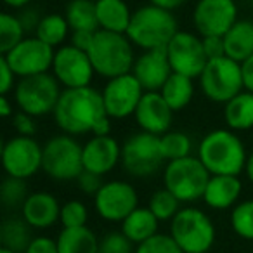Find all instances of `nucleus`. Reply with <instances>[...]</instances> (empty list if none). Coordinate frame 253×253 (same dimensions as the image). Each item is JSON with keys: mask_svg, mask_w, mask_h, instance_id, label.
<instances>
[{"mask_svg": "<svg viewBox=\"0 0 253 253\" xmlns=\"http://www.w3.org/2000/svg\"><path fill=\"white\" fill-rule=\"evenodd\" d=\"M54 122L59 130L70 135H108L111 118L108 116L102 94L95 88H64L54 109Z\"/></svg>", "mask_w": 253, "mask_h": 253, "instance_id": "nucleus-1", "label": "nucleus"}, {"mask_svg": "<svg viewBox=\"0 0 253 253\" xmlns=\"http://www.w3.org/2000/svg\"><path fill=\"white\" fill-rule=\"evenodd\" d=\"M198 158L211 175H239L245 172L248 153L231 128H215L198 144Z\"/></svg>", "mask_w": 253, "mask_h": 253, "instance_id": "nucleus-2", "label": "nucleus"}, {"mask_svg": "<svg viewBox=\"0 0 253 253\" xmlns=\"http://www.w3.org/2000/svg\"><path fill=\"white\" fill-rule=\"evenodd\" d=\"M177 32H179V26L172 11L149 4L132 12L130 25L125 35L135 47L142 50H151L165 49Z\"/></svg>", "mask_w": 253, "mask_h": 253, "instance_id": "nucleus-3", "label": "nucleus"}, {"mask_svg": "<svg viewBox=\"0 0 253 253\" xmlns=\"http://www.w3.org/2000/svg\"><path fill=\"white\" fill-rule=\"evenodd\" d=\"M87 52L99 77L109 80L120 75L132 73L135 63L134 43L125 33L97 30Z\"/></svg>", "mask_w": 253, "mask_h": 253, "instance_id": "nucleus-4", "label": "nucleus"}, {"mask_svg": "<svg viewBox=\"0 0 253 253\" xmlns=\"http://www.w3.org/2000/svg\"><path fill=\"white\" fill-rule=\"evenodd\" d=\"M211 173L198 156L167 162L163 170V187L173 193L182 205H191L203 200L205 189Z\"/></svg>", "mask_w": 253, "mask_h": 253, "instance_id": "nucleus-5", "label": "nucleus"}, {"mask_svg": "<svg viewBox=\"0 0 253 253\" xmlns=\"http://www.w3.org/2000/svg\"><path fill=\"white\" fill-rule=\"evenodd\" d=\"M170 234L184 253H208L217 238L211 218L196 207H184L170 222Z\"/></svg>", "mask_w": 253, "mask_h": 253, "instance_id": "nucleus-6", "label": "nucleus"}, {"mask_svg": "<svg viewBox=\"0 0 253 253\" xmlns=\"http://www.w3.org/2000/svg\"><path fill=\"white\" fill-rule=\"evenodd\" d=\"M42 170L54 180H75L84 170V146L64 132L50 137L43 144Z\"/></svg>", "mask_w": 253, "mask_h": 253, "instance_id": "nucleus-7", "label": "nucleus"}, {"mask_svg": "<svg viewBox=\"0 0 253 253\" xmlns=\"http://www.w3.org/2000/svg\"><path fill=\"white\" fill-rule=\"evenodd\" d=\"M198 80L205 97L217 104H225L234 95L245 90L241 63L227 56L208 61Z\"/></svg>", "mask_w": 253, "mask_h": 253, "instance_id": "nucleus-8", "label": "nucleus"}, {"mask_svg": "<svg viewBox=\"0 0 253 253\" xmlns=\"http://www.w3.org/2000/svg\"><path fill=\"white\" fill-rule=\"evenodd\" d=\"M61 84L50 73L33 75V77L19 78L14 88V101L19 111L28 115L45 116L54 113L56 104L61 97Z\"/></svg>", "mask_w": 253, "mask_h": 253, "instance_id": "nucleus-9", "label": "nucleus"}, {"mask_svg": "<svg viewBox=\"0 0 253 253\" xmlns=\"http://www.w3.org/2000/svg\"><path fill=\"white\" fill-rule=\"evenodd\" d=\"M165 163L160 144V135L137 132L122 144V167L132 177L155 175Z\"/></svg>", "mask_w": 253, "mask_h": 253, "instance_id": "nucleus-10", "label": "nucleus"}, {"mask_svg": "<svg viewBox=\"0 0 253 253\" xmlns=\"http://www.w3.org/2000/svg\"><path fill=\"white\" fill-rule=\"evenodd\" d=\"M43 146L30 135H14L2 146V167L9 177L26 179L42 170Z\"/></svg>", "mask_w": 253, "mask_h": 253, "instance_id": "nucleus-11", "label": "nucleus"}, {"mask_svg": "<svg viewBox=\"0 0 253 253\" xmlns=\"http://www.w3.org/2000/svg\"><path fill=\"white\" fill-rule=\"evenodd\" d=\"M54 54L56 49L49 43L42 42L39 37H28L2 56L12 68L16 77L26 78L33 75L49 73V70H52Z\"/></svg>", "mask_w": 253, "mask_h": 253, "instance_id": "nucleus-12", "label": "nucleus"}, {"mask_svg": "<svg viewBox=\"0 0 253 253\" xmlns=\"http://www.w3.org/2000/svg\"><path fill=\"white\" fill-rule=\"evenodd\" d=\"M139 207V194L125 180H108L94 196V208L101 218L122 224Z\"/></svg>", "mask_w": 253, "mask_h": 253, "instance_id": "nucleus-13", "label": "nucleus"}, {"mask_svg": "<svg viewBox=\"0 0 253 253\" xmlns=\"http://www.w3.org/2000/svg\"><path fill=\"white\" fill-rule=\"evenodd\" d=\"M167 56L173 73L186 75L193 80L200 78L208 63L203 39L191 32H180V30L167 45Z\"/></svg>", "mask_w": 253, "mask_h": 253, "instance_id": "nucleus-14", "label": "nucleus"}, {"mask_svg": "<svg viewBox=\"0 0 253 253\" xmlns=\"http://www.w3.org/2000/svg\"><path fill=\"white\" fill-rule=\"evenodd\" d=\"M144 92L146 90L134 77V73L109 78L101 92L108 116L111 120H125L128 116H134Z\"/></svg>", "mask_w": 253, "mask_h": 253, "instance_id": "nucleus-15", "label": "nucleus"}, {"mask_svg": "<svg viewBox=\"0 0 253 253\" xmlns=\"http://www.w3.org/2000/svg\"><path fill=\"white\" fill-rule=\"evenodd\" d=\"M52 75L64 88L88 87L95 75L88 52L75 45H61L54 54Z\"/></svg>", "mask_w": 253, "mask_h": 253, "instance_id": "nucleus-16", "label": "nucleus"}, {"mask_svg": "<svg viewBox=\"0 0 253 253\" xmlns=\"http://www.w3.org/2000/svg\"><path fill=\"white\" fill-rule=\"evenodd\" d=\"M238 21V5L234 0H198L193 23L201 37H224Z\"/></svg>", "mask_w": 253, "mask_h": 253, "instance_id": "nucleus-17", "label": "nucleus"}, {"mask_svg": "<svg viewBox=\"0 0 253 253\" xmlns=\"http://www.w3.org/2000/svg\"><path fill=\"white\" fill-rule=\"evenodd\" d=\"M173 109L158 92H144L134 113L139 128L153 135H163L170 130L173 122Z\"/></svg>", "mask_w": 253, "mask_h": 253, "instance_id": "nucleus-18", "label": "nucleus"}, {"mask_svg": "<svg viewBox=\"0 0 253 253\" xmlns=\"http://www.w3.org/2000/svg\"><path fill=\"white\" fill-rule=\"evenodd\" d=\"M132 73L139 80L146 92H158L173 73L170 66L169 56L165 49L144 50L139 57H135Z\"/></svg>", "mask_w": 253, "mask_h": 253, "instance_id": "nucleus-19", "label": "nucleus"}, {"mask_svg": "<svg viewBox=\"0 0 253 253\" xmlns=\"http://www.w3.org/2000/svg\"><path fill=\"white\" fill-rule=\"evenodd\" d=\"M122 163V144L108 135H92L84 144V169L104 177Z\"/></svg>", "mask_w": 253, "mask_h": 253, "instance_id": "nucleus-20", "label": "nucleus"}, {"mask_svg": "<svg viewBox=\"0 0 253 253\" xmlns=\"http://www.w3.org/2000/svg\"><path fill=\"white\" fill-rule=\"evenodd\" d=\"M21 217L32 225L33 229H50L59 222L61 205L54 194L47 191L32 193L21 207Z\"/></svg>", "mask_w": 253, "mask_h": 253, "instance_id": "nucleus-21", "label": "nucleus"}, {"mask_svg": "<svg viewBox=\"0 0 253 253\" xmlns=\"http://www.w3.org/2000/svg\"><path fill=\"white\" fill-rule=\"evenodd\" d=\"M243 184L239 175H211L203 194V201L211 210H227L239 203Z\"/></svg>", "mask_w": 253, "mask_h": 253, "instance_id": "nucleus-22", "label": "nucleus"}, {"mask_svg": "<svg viewBox=\"0 0 253 253\" xmlns=\"http://www.w3.org/2000/svg\"><path fill=\"white\" fill-rule=\"evenodd\" d=\"M225 56L243 63L253 56V21L238 19L224 35Z\"/></svg>", "mask_w": 253, "mask_h": 253, "instance_id": "nucleus-23", "label": "nucleus"}, {"mask_svg": "<svg viewBox=\"0 0 253 253\" xmlns=\"http://www.w3.org/2000/svg\"><path fill=\"white\" fill-rule=\"evenodd\" d=\"M99 30L115 33H126L132 12L125 0H95Z\"/></svg>", "mask_w": 253, "mask_h": 253, "instance_id": "nucleus-24", "label": "nucleus"}, {"mask_svg": "<svg viewBox=\"0 0 253 253\" xmlns=\"http://www.w3.org/2000/svg\"><path fill=\"white\" fill-rule=\"evenodd\" d=\"M158 227H160V220L149 210V207H137L122 222L120 231L137 246L142 241L149 239L151 236L158 234Z\"/></svg>", "mask_w": 253, "mask_h": 253, "instance_id": "nucleus-25", "label": "nucleus"}, {"mask_svg": "<svg viewBox=\"0 0 253 253\" xmlns=\"http://www.w3.org/2000/svg\"><path fill=\"white\" fill-rule=\"evenodd\" d=\"M224 120L227 128L245 132L253 128V92L243 90L224 104Z\"/></svg>", "mask_w": 253, "mask_h": 253, "instance_id": "nucleus-26", "label": "nucleus"}, {"mask_svg": "<svg viewBox=\"0 0 253 253\" xmlns=\"http://www.w3.org/2000/svg\"><path fill=\"white\" fill-rule=\"evenodd\" d=\"M59 253H99V239L90 227H63L57 236Z\"/></svg>", "mask_w": 253, "mask_h": 253, "instance_id": "nucleus-27", "label": "nucleus"}, {"mask_svg": "<svg viewBox=\"0 0 253 253\" xmlns=\"http://www.w3.org/2000/svg\"><path fill=\"white\" fill-rule=\"evenodd\" d=\"M160 94L163 95L169 106L173 111H180V109L187 108L194 97V80L186 75L172 73L165 85L162 87Z\"/></svg>", "mask_w": 253, "mask_h": 253, "instance_id": "nucleus-28", "label": "nucleus"}, {"mask_svg": "<svg viewBox=\"0 0 253 253\" xmlns=\"http://www.w3.org/2000/svg\"><path fill=\"white\" fill-rule=\"evenodd\" d=\"M32 229L33 227L23 217H9L0 227L2 246H7L16 253H25L33 239Z\"/></svg>", "mask_w": 253, "mask_h": 253, "instance_id": "nucleus-29", "label": "nucleus"}, {"mask_svg": "<svg viewBox=\"0 0 253 253\" xmlns=\"http://www.w3.org/2000/svg\"><path fill=\"white\" fill-rule=\"evenodd\" d=\"M68 23H70L71 32L75 30H88V32H97V11H95V2L92 0H71L64 11Z\"/></svg>", "mask_w": 253, "mask_h": 253, "instance_id": "nucleus-30", "label": "nucleus"}, {"mask_svg": "<svg viewBox=\"0 0 253 253\" xmlns=\"http://www.w3.org/2000/svg\"><path fill=\"white\" fill-rule=\"evenodd\" d=\"M70 23L66 16L61 14H47L40 19L39 26L35 30V37H39L42 42L49 43L50 47H61L63 42L68 39L70 33Z\"/></svg>", "mask_w": 253, "mask_h": 253, "instance_id": "nucleus-31", "label": "nucleus"}, {"mask_svg": "<svg viewBox=\"0 0 253 253\" xmlns=\"http://www.w3.org/2000/svg\"><path fill=\"white\" fill-rule=\"evenodd\" d=\"M160 144H162V153L165 162L186 158V156H191V151H193L191 137L186 132L180 130H169L163 135H160Z\"/></svg>", "mask_w": 253, "mask_h": 253, "instance_id": "nucleus-32", "label": "nucleus"}, {"mask_svg": "<svg viewBox=\"0 0 253 253\" xmlns=\"http://www.w3.org/2000/svg\"><path fill=\"white\" fill-rule=\"evenodd\" d=\"M179 198L173 193H170L167 187H162V189L155 191V193L149 196L148 207L153 213L156 215L160 222H172V218L179 213L180 207Z\"/></svg>", "mask_w": 253, "mask_h": 253, "instance_id": "nucleus-33", "label": "nucleus"}, {"mask_svg": "<svg viewBox=\"0 0 253 253\" xmlns=\"http://www.w3.org/2000/svg\"><path fill=\"white\" fill-rule=\"evenodd\" d=\"M25 26L21 19L9 12L0 14V52L5 54L14 49L23 39H25Z\"/></svg>", "mask_w": 253, "mask_h": 253, "instance_id": "nucleus-34", "label": "nucleus"}, {"mask_svg": "<svg viewBox=\"0 0 253 253\" xmlns=\"http://www.w3.org/2000/svg\"><path fill=\"white\" fill-rule=\"evenodd\" d=\"M231 227L239 238L253 241V200L239 201L231 208Z\"/></svg>", "mask_w": 253, "mask_h": 253, "instance_id": "nucleus-35", "label": "nucleus"}, {"mask_svg": "<svg viewBox=\"0 0 253 253\" xmlns=\"http://www.w3.org/2000/svg\"><path fill=\"white\" fill-rule=\"evenodd\" d=\"M30 189L26 179H18V177H9L2 182L0 186V200L2 205L9 210L19 208L21 210L23 203L26 201V198L30 196Z\"/></svg>", "mask_w": 253, "mask_h": 253, "instance_id": "nucleus-36", "label": "nucleus"}, {"mask_svg": "<svg viewBox=\"0 0 253 253\" xmlns=\"http://www.w3.org/2000/svg\"><path fill=\"white\" fill-rule=\"evenodd\" d=\"M88 220V208L84 201L70 200L61 205L59 224L63 227H84Z\"/></svg>", "mask_w": 253, "mask_h": 253, "instance_id": "nucleus-37", "label": "nucleus"}, {"mask_svg": "<svg viewBox=\"0 0 253 253\" xmlns=\"http://www.w3.org/2000/svg\"><path fill=\"white\" fill-rule=\"evenodd\" d=\"M135 253H184L172 234H155L135 246Z\"/></svg>", "mask_w": 253, "mask_h": 253, "instance_id": "nucleus-38", "label": "nucleus"}, {"mask_svg": "<svg viewBox=\"0 0 253 253\" xmlns=\"http://www.w3.org/2000/svg\"><path fill=\"white\" fill-rule=\"evenodd\" d=\"M99 253H135V245L122 231H113L99 239Z\"/></svg>", "mask_w": 253, "mask_h": 253, "instance_id": "nucleus-39", "label": "nucleus"}, {"mask_svg": "<svg viewBox=\"0 0 253 253\" xmlns=\"http://www.w3.org/2000/svg\"><path fill=\"white\" fill-rule=\"evenodd\" d=\"M75 180H77L78 189L85 194H90V196H95L97 191L101 189V186L104 184L102 175H97V173H94V172H88V170H85V169L82 170V173Z\"/></svg>", "mask_w": 253, "mask_h": 253, "instance_id": "nucleus-40", "label": "nucleus"}, {"mask_svg": "<svg viewBox=\"0 0 253 253\" xmlns=\"http://www.w3.org/2000/svg\"><path fill=\"white\" fill-rule=\"evenodd\" d=\"M12 126H14L19 135H30V137H33L37 132L35 116L28 115L25 111L14 113V116H12Z\"/></svg>", "mask_w": 253, "mask_h": 253, "instance_id": "nucleus-41", "label": "nucleus"}, {"mask_svg": "<svg viewBox=\"0 0 253 253\" xmlns=\"http://www.w3.org/2000/svg\"><path fill=\"white\" fill-rule=\"evenodd\" d=\"M14 82H16V73L9 66L5 57L2 56L0 57V95H9V92L12 88H16Z\"/></svg>", "mask_w": 253, "mask_h": 253, "instance_id": "nucleus-42", "label": "nucleus"}, {"mask_svg": "<svg viewBox=\"0 0 253 253\" xmlns=\"http://www.w3.org/2000/svg\"><path fill=\"white\" fill-rule=\"evenodd\" d=\"M25 253H59L57 241L49 236H35Z\"/></svg>", "mask_w": 253, "mask_h": 253, "instance_id": "nucleus-43", "label": "nucleus"}, {"mask_svg": "<svg viewBox=\"0 0 253 253\" xmlns=\"http://www.w3.org/2000/svg\"><path fill=\"white\" fill-rule=\"evenodd\" d=\"M203 39V47L207 52L208 61L217 59V57L225 56V45H224V37H201Z\"/></svg>", "mask_w": 253, "mask_h": 253, "instance_id": "nucleus-44", "label": "nucleus"}, {"mask_svg": "<svg viewBox=\"0 0 253 253\" xmlns=\"http://www.w3.org/2000/svg\"><path fill=\"white\" fill-rule=\"evenodd\" d=\"M94 35H95V32H88V30H75V32L71 33V45L78 47V49L87 52L92 45Z\"/></svg>", "mask_w": 253, "mask_h": 253, "instance_id": "nucleus-45", "label": "nucleus"}, {"mask_svg": "<svg viewBox=\"0 0 253 253\" xmlns=\"http://www.w3.org/2000/svg\"><path fill=\"white\" fill-rule=\"evenodd\" d=\"M241 73H243V85H245V90L253 92V56L241 63Z\"/></svg>", "mask_w": 253, "mask_h": 253, "instance_id": "nucleus-46", "label": "nucleus"}, {"mask_svg": "<svg viewBox=\"0 0 253 253\" xmlns=\"http://www.w3.org/2000/svg\"><path fill=\"white\" fill-rule=\"evenodd\" d=\"M19 19H21V23H23V26H25L26 32H35L42 18H39L37 11H25L21 16H19Z\"/></svg>", "mask_w": 253, "mask_h": 253, "instance_id": "nucleus-47", "label": "nucleus"}, {"mask_svg": "<svg viewBox=\"0 0 253 253\" xmlns=\"http://www.w3.org/2000/svg\"><path fill=\"white\" fill-rule=\"evenodd\" d=\"M0 115L4 118H12L14 116V104L11 102L9 95H0Z\"/></svg>", "mask_w": 253, "mask_h": 253, "instance_id": "nucleus-48", "label": "nucleus"}, {"mask_svg": "<svg viewBox=\"0 0 253 253\" xmlns=\"http://www.w3.org/2000/svg\"><path fill=\"white\" fill-rule=\"evenodd\" d=\"M149 2L162 9H167V11H175L180 5L186 4V0H149Z\"/></svg>", "mask_w": 253, "mask_h": 253, "instance_id": "nucleus-49", "label": "nucleus"}, {"mask_svg": "<svg viewBox=\"0 0 253 253\" xmlns=\"http://www.w3.org/2000/svg\"><path fill=\"white\" fill-rule=\"evenodd\" d=\"M5 5H9V7L12 9H21V7H26V5L32 2V0H2Z\"/></svg>", "mask_w": 253, "mask_h": 253, "instance_id": "nucleus-50", "label": "nucleus"}, {"mask_svg": "<svg viewBox=\"0 0 253 253\" xmlns=\"http://www.w3.org/2000/svg\"><path fill=\"white\" fill-rule=\"evenodd\" d=\"M245 172H246V175H248L250 182L253 184V149H252V153H250V155H248V162H246V169H245Z\"/></svg>", "mask_w": 253, "mask_h": 253, "instance_id": "nucleus-51", "label": "nucleus"}, {"mask_svg": "<svg viewBox=\"0 0 253 253\" xmlns=\"http://www.w3.org/2000/svg\"><path fill=\"white\" fill-rule=\"evenodd\" d=\"M0 253H16V252L11 248H7V246H0Z\"/></svg>", "mask_w": 253, "mask_h": 253, "instance_id": "nucleus-52", "label": "nucleus"}, {"mask_svg": "<svg viewBox=\"0 0 253 253\" xmlns=\"http://www.w3.org/2000/svg\"><path fill=\"white\" fill-rule=\"evenodd\" d=\"M252 5H253V0H252Z\"/></svg>", "mask_w": 253, "mask_h": 253, "instance_id": "nucleus-53", "label": "nucleus"}]
</instances>
